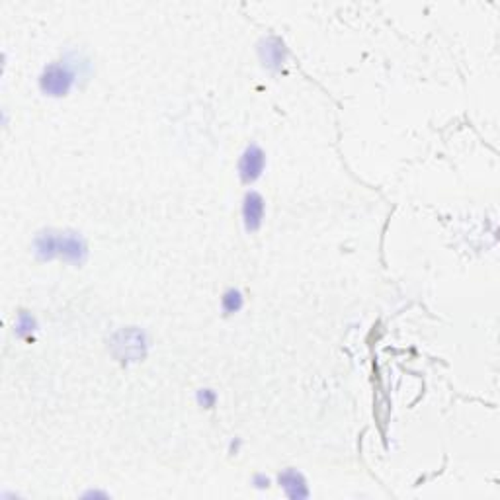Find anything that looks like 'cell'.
<instances>
[{
  "mask_svg": "<svg viewBox=\"0 0 500 500\" xmlns=\"http://www.w3.org/2000/svg\"><path fill=\"white\" fill-rule=\"evenodd\" d=\"M34 331H36V321H34V317L28 315L26 311L20 313L18 322H16V334H18V336H26V334H29V332Z\"/></svg>",
  "mask_w": 500,
  "mask_h": 500,
  "instance_id": "cell-8",
  "label": "cell"
},
{
  "mask_svg": "<svg viewBox=\"0 0 500 500\" xmlns=\"http://www.w3.org/2000/svg\"><path fill=\"white\" fill-rule=\"evenodd\" d=\"M266 166V155L264 151L258 147V145H250L246 147V151L243 152L241 157V162H238V176L245 184H250L262 176Z\"/></svg>",
  "mask_w": 500,
  "mask_h": 500,
  "instance_id": "cell-3",
  "label": "cell"
},
{
  "mask_svg": "<svg viewBox=\"0 0 500 500\" xmlns=\"http://www.w3.org/2000/svg\"><path fill=\"white\" fill-rule=\"evenodd\" d=\"M34 252L39 260H53L63 258L71 264H85L88 258V245L83 235L73 231H45L39 233L34 241Z\"/></svg>",
  "mask_w": 500,
  "mask_h": 500,
  "instance_id": "cell-1",
  "label": "cell"
},
{
  "mask_svg": "<svg viewBox=\"0 0 500 500\" xmlns=\"http://www.w3.org/2000/svg\"><path fill=\"white\" fill-rule=\"evenodd\" d=\"M264 219V198L258 192L246 194L245 203H243V221L248 233H255L262 225Z\"/></svg>",
  "mask_w": 500,
  "mask_h": 500,
  "instance_id": "cell-4",
  "label": "cell"
},
{
  "mask_svg": "<svg viewBox=\"0 0 500 500\" xmlns=\"http://www.w3.org/2000/svg\"><path fill=\"white\" fill-rule=\"evenodd\" d=\"M255 485L258 487V489H264V487H268V485H270V479H268V477H260V475H258V477H255Z\"/></svg>",
  "mask_w": 500,
  "mask_h": 500,
  "instance_id": "cell-10",
  "label": "cell"
},
{
  "mask_svg": "<svg viewBox=\"0 0 500 500\" xmlns=\"http://www.w3.org/2000/svg\"><path fill=\"white\" fill-rule=\"evenodd\" d=\"M221 307H223V311H225V315H233V313H238L241 309H243V293L238 292V290H227L225 295H223V299H221Z\"/></svg>",
  "mask_w": 500,
  "mask_h": 500,
  "instance_id": "cell-7",
  "label": "cell"
},
{
  "mask_svg": "<svg viewBox=\"0 0 500 500\" xmlns=\"http://www.w3.org/2000/svg\"><path fill=\"white\" fill-rule=\"evenodd\" d=\"M280 487L290 499H307L309 497V489H307V481L301 473L295 469H285V471L278 477Z\"/></svg>",
  "mask_w": 500,
  "mask_h": 500,
  "instance_id": "cell-5",
  "label": "cell"
},
{
  "mask_svg": "<svg viewBox=\"0 0 500 500\" xmlns=\"http://www.w3.org/2000/svg\"><path fill=\"white\" fill-rule=\"evenodd\" d=\"M198 401L199 405H203L206 408H211V406L215 405V393H213L211 389H201L198 393Z\"/></svg>",
  "mask_w": 500,
  "mask_h": 500,
  "instance_id": "cell-9",
  "label": "cell"
},
{
  "mask_svg": "<svg viewBox=\"0 0 500 500\" xmlns=\"http://www.w3.org/2000/svg\"><path fill=\"white\" fill-rule=\"evenodd\" d=\"M83 65H86V61L83 63L80 55H75V53L48 65L39 76L41 92L53 98L66 96L75 88L78 76L83 75Z\"/></svg>",
  "mask_w": 500,
  "mask_h": 500,
  "instance_id": "cell-2",
  "label": "cell"
},
{
  "mask_svg": "<svg viewBox=\"0 0 500 500\" xmlns=\"http://www.w3.org/2000/svg\"><path fill=\"white\" fill-rule=\"evenodd\" d=\"M262 59H264V65L270 69H280L283 63V57H285V49L280 39H268L266 45L262 49Z\"/></svg>",
  "mask_w": 500,
  "mask_h": 500,
  "instance_id": "cell-6",
  "label": "cell"
}]
</instances>
